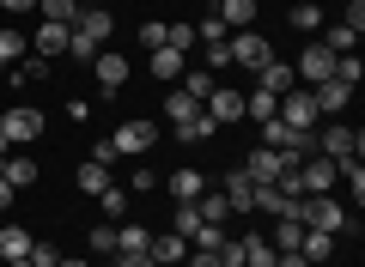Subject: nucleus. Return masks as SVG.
<instances>
[{
	"label": "nucleus",
	"mask_w": 365,
	"mask_h": 267,
	"mask_svg": "<svg viewBox=\"0 0 365 267\" xmlns=\"http://www.w3.org/2000/svg\"><path fill=\"white\" fill-rule=\"evenodd\" d=\"M37 134H43V110H31V103H19V110L0 115V152H6V146L37 140Z\"/></svg>",
	"instance_id": "f257e3e1"
},
{
	"label": "nucleus",
	"mask_w": 365,
	"mask_h": 267,
	"mask_svg": "<svg viewBox=\"0 0 365 267\" xmlns=\"http://www.w3.org/2000/svg\"><path fill=\"white\" fill-rule=\"evenodd\" d=\"M299 225L329 231V237H335V231L347 225V206H341V201H329V194H304V206H299Z\"/></svg>",
	"instance_id": "f03ea898"
},
{
	"label": "nucleus",
	"mask_w": 365,
	"mask_h": 267,
	"mask_svg": "<svg viewBox=\"0 0 365 267\" xmlns=\"http://www.w3.org/2000/svg\"><path fill=\"white\" fill-rule=\"evenodd\" d=\"M317 152L335 158V164H353V158L365 152V134L359 127H323V134H317Z\"/></svg>",
	"instance_id": "7ed1b4c3"
},
{
	"label": "nucleus",
	"mask_w": 365,
	"mask_h": 267,
	"mask_svg": "<svg viewBox=\"0 0 365 267\" xmlns=\"http://www.w3.org/2000/svg\"><path fill=\"white\" fill-rule=\"evenodd\" d=\"M153 140H158V122H122L116 134H110V146H116V158H140V152H153Z\"/></svg>",
	"instance_id": "20e7f679"
},
{
	"label": "nucleus",
	"mask_w": 365,
	"mask_h": 267,
	"mask_svg": "<svg viewBox=\"0 0 365 267\" xmlns=\"http://www.w3.org/2000/svg\"><path fill=\"white\" fill-rule=\"evenodd\" d=\"M292 164H299V158H292V152H274V146H262V140H256V152L244 158L250 182H280V177H287Z\"/></svg>",
	"instance_id": "39448f33"
},
{
	"label": "nucleus",
	"mask_w": 365,
	"mask_h": 267,
	"mask_svg": "<svg viewBox=\"0 0 365 267\" xmlns=\"http://www.w3.org/2000/svg\"><path fill=\"white\" fill-rule=\"evenodd\" d=\"M329 73H335V49H323V43H304L299 61H292V79H304V85H323Z\"/></svg>",
	"instance_id": "423d86ee"
},
{
	"label": "nucleus",
	"mask_w": 365,
	"mask_h": 267,
	"mask_svg": "<svg viewBox=\"0 0 365 267\" xmlns=\"http://www.w3.org/2000/svg\"><path fill=\"white\" fill-rule=\"evenodd\" d=\"M225 49H232V61H237V67H250V73H262V67L274 61L268 37H256V31H232V43H225Z\"/></svg>",
	"instance_id": "0eeeda50"
},
{
	"label": "nucleus",
	"mask_w": 365,
	"mask_h": 267,
	"mask_svg": "<svg viewBox=\"0 0 365 267\" xmlns=\"http://www.w3.org/2000/svg\"><path fill=\"white\" fill-rule=\"evenodd\" d=\"M274 115H280L287 127H299V134H317V103H311V91H304V85H292Z\"/></svg>",
	"instance_id": "6e6552de"
},
{
	"label": "nucleus",
	"mask_w": 365,
	"mask_h": 267,
	"mask_svg": "<svg viewBox=\"0 0 365 267\" xmlns=\"http://www.w3.org/2000/svg\"><path fill=\"white\" fill-rule=\"evenodd\" d=\"M91 73H98V91H104V98H116V91L128 85V55L98 49V55H91Z\"/></svg>",
	"instance_id": "1a4fd4ad"
},
{
	"label": "nucleus",
	"mask_w": 365,
	"mask_h": 267,
	"mask_svg": "<svg viewBox=\"0 0 365 267\" xmlns=\"http://www.w3.org/2000/svg\"><path fill=\"white\" fill-rule=\"evenodd\" d=\"M73 31L86 43H98V49H110V37H116V13H110V6H86V13L73 19Z\"/></svg>",
	"instance_id": "9d476101"
},
{
	"label": "nucleus",
	"mask_w": 365,
	"mask_h": 267,
	"mask_svg": "<svg viewBox=\"0 0 365 267\" xmlns=\"http://www.w3.org/2000/svg\"><path fill=\"white\" fill-rule=\"evenodd\" d=\"M67 37H73V25H49V19H43V25L31 31V55H43V61H61V55H67Z\"/></svg>",
	"instance_id": "9b49d317"
},
{
	"label": "nucleus",
	"mask_w": 365,
	"mask_h": 267,
	"mask_svg": "<svg viewBox=\"0 0 365 267\" xmlns=\"http://www.w3.org/2000/svg\"><path fill=\"white\" fill-rule=\"evenodd\" d=\"M329 189H335V158H323V152L304 158L299 164V194H329Z\"/></svg>",
	"instance_id": "f8f14e48"
},
{
	"label": "nucleus",
	"mask_w": 365,
	"mask_h": 267,
	"mask_svg": "<svg viewBox=\"0 0 365 267\" xmlns=\"http://www.w3.org/2000/svg\"><path fill=\"white\" fill-rule=\"evenodd\" d=\"M146 255H153V267H182V261H189V237H177V231H153Z\"/></svg>",
	"instance_id": "ddd939ff"
},
{
	"label": "nucleus",
	"mask_w": 365,
	"mask_h": 267,
	"mask_svg": "<svg viewBox=\"0 0 365 267\" xmlns=\"http://www.w3.org/2000/svg\"><path fill=\"white\" fill-rule=\"evenodd\" d=\"M207 115H213V127H225V122H244V91H232V85H213V91H207Z\"/></svg>",
	"instance_id": "4468645a"
},
{
	"label": "nucleus",
	"mask_w": 365,
	"mask_h": 267,
	"mask_svg": "<svg viewBox=\"0 0 365 267\" xmlns=\"http://www.w3.org/2000/svg\"><path fill=\"white\" fill-rule=\"evenodd\" d=\"M220 194H225L232 213H256V182H250V170H232V177L220 182Z\"/></svg>",
	"instance_id": "2eb2a0df"
},
{
	"label": "nucleus",
	"mask_w": 365,
	"mask_h": 267,
	"mask_svg": "<svg viewBox=\"0 0 365 267\" xmlns=\"http://www.w3.org/2000/svg\"><path fill=\"white\" fill-rule=\"evenodd\" d=\"M347 98H353V85H341V79H323V85H311L317 115H341V110H347Z\"/></svg>",
	"instance_id": "dca6fc26"
},
{
	"label": "nucleus",
	"mask_w": 365,
	"mask_h": 267,
	"mask_svg": "<svg viewBox=\"0 0 365 267\" xmlns=\"http://www.w3.org/2000/svg\"><path fill=\"white\" fill-rule=\"evenodd\" d=\"M256 85H262V91H274V98H287V91L299 85V79H292V61H268V67L256 73Z\"/></svg>",
	"instance_id": "f3484780"
},
{
	"label": "nucleus",
	"mask_w": 365,
	"mask_h": 267,
	"mask_svg": "<svg viewBox=\"0 0 365 267\" xmlns=\"http://www.w3.org/2000/svg\"><path fill=\"white\" fill-rule=\"evenodd\" d=\"M299 255H304L311 267H323L329 255H335V237H329V231H311V225H304V237H299Z\"/></svg>",
	"instance_id": "a211bd4d"
},
{
	"label": "nucleus",
	"mask_w": 365,
	"mask_h": 267,
	"mask_svg": "<svg viewBox=\"0 0 365 267\" xmlns=\"http://www.w3.org/2000/svg\"><path fill=\"white\" fill-rule=\"evenodd\" d=\"M31 243H37L31 231H19V225H0V261H25V255H31Z\"/></svg>",
	"instance_id": "6ab92c4d"
},
{
	"label": "nucleus",
	"mask_w": 365,
	"mask_h": 267,
	"mask_svg": "<svg viewBox=\"0 0 365 267\" xmlns=\"http://www.w3.org/2000/svg\"><path fill=\"white\" fill-rule=\"evenodd\" d=\"M213 134H220V127H213V115H207V110L189 115V122H177V140H182V146H201V140H213Z\"/></svg>",
	"instance_id": "aec40b11"
},
{
	"label": "nucleus",
	"mask_w": 365,
	"mask_h": 267,
	"mask_svg": "<svg viewBox=\"0 0 365 267\" xmlns=\"http://www.w3.org/2000/svg\"><path fill=\"white\" fill-rule=\"evenodd\" d=\"M165 189H170V201H195V194H201V189H207V177H201V170H189V164H182V170H177V177H170V182H165Z\"/></svg>",
	"instance_id": "412c9836"
},
{
	"label": "nucleus",
	"mask_w": 365,
	"mask_h": 267,
	"mask_svg": "<svg viewBox=\"0 0 365 267\" xmlns=\"http://www.w3.org/2000/svg\"><path fill=\"white\" fill-rule=\"evenodd\" d=\"M220 19H225V31H256V0H225Z\"/></svg>",
	"instance_id": "4be33fe9"
},
{
	"label": "nucleus",
	"mask_w": 365,
	"mask_h": 267,
	"mask_svg": "<svg viewBox=\"0 0 365 267\" xmlns=\"http://www.w3.org/2000/svg\"><path fill=\"white\" fill-rule=\"evenodd\" d=\"M79 194H91V201H98V194H104L110 189V164H91V158H86V164H79Z\"/></svg>",
	"instance_id": "5701e85b"
},
{
	"label": "nucleus",
	"mask_w": 365,
	"mask_h": 267,
	"mask_svg": "<svg viewBox=\"0 0 365 267\" xmlns=\"http://www.w3.org/2000/svg\"><path fill=\"white\" fill-rule=\"evenodd\" d=\"M195 213L207 219V225H225V219H232V206H225L220 189H201V194H195Z\"/></svg>",
	"instance_id": "b1692460"
},
{
	"label": "nucleus",
	"mask_w": 365,
	"mask_h": 267,
	"mask_svg": "<svg viewBox=\"0 0 365 267\" xmlns=\"http://www.w3.org/2000/svg\"><path fill=\"white\" fill-rule=\"evenodd\" d=\"M146 55H153V79H182V73H189V67H182V55L165 49V43H158V49H146Z\"/></svg>",
	"instance_id": "393cba45"
},
{
	"label": "nucleus",
	"mask_w": 365,
	"mask_h": 267,
	"mask_svg": "<svg viewBox=\"0 0 365 267\" xmlns=\"http://www.w3.org/2000/svg\"><path fill=\"white\" fill-rule=\"evenodd\" d=\"M31 55V37L25 31H0V67H19Z\"/></svg>",
	"instance_id": "a878e982"
},
{
	"label": "nucleus",
	"mask_w": 365,
	"mask_h": 267,
	"mask_svg": "<svg viewBox=\"0 0 365 267\" xmlns=\"http://www.w3.org/2000/svg\"><path fill=\"white\" fill-rule=\"evenodd\" d=\"M201 110H207V103H201L195 91H182V85L170 91V103H165V115H170V122H189V115H201Z\"/></svg>",
	"instance_id": "bb28decb"
},
{
	"label": "nucleus",
	"mask_w": 365,
	"mask_h": 267,
	"mask_svg": "<svg viewBox=\"0 0 365 267\" xmlns=\"http://www.w3.org/2000/svg\"><path fill=\"white\" fill-rule=\"evenodd\" d=\"M153 243V225H134V219H116V249H146Z\"/></svg>",
	"instance_id": "cd10ccee"
},
{
	"label": "nucleus",
	"mask_w": 365,
	"mask_h": 267,
	"mask_svg": "<svg viewBox=\"0 0 365 267\" xmlns=\"http://www.w3.org/2000/svg\"><path fill=\"white\" fill-rule=\"evenodd\" d=\"M37 13L49 19V25H73V19L86 13V6H79V0H37Z\"/></svg>",
	"instance_id": "c85d7f7f"
},
{
	"label": "nucleus",
	"mask_w": 365,
	"mask_h": 267,
	"mask_svg": "<svg viewBox=\"0 0 365 267\" xmlns=\"http://www.w3.org/2000/svg\"><path fill=\"white\" fill-rule=\"evenodd\" d=\"M201 225H207V219L195 213V201H177V213H170V231H177V237H195Z\"/></svg>",
	"instance_id": "c756f323"
},
{
	"label": "nucleus",
	"mask_w": 365,
	"mask_h": 267,
	"mask_svg": "<svg viewBox=\"0 0 365 267\" xmlns=\"http://www.w3.org/2000/svg\"><path fill=\"white\" fill-rule=\"evenodd\" d=\"M274 110H280V98H274V91H262V85L244 98V115H250V122H268Z\"/></svg>",
	"instance_id": "7c9ffc66"
},
{
	"label": "nucleus",
	"mask_w": 365,
	"mask_h": 267,
	"mask_svg": "<svg viewBox=\"0 0 365 267\" xmlns=\"http://www.w3.org/2000/svg\"><path fill=\"white\" fill-rule=\"evenodd\" d=\"M280 255H274V243L268 237H244V267H274Z\"/></svg>",
	"instance_id": "2f4dec72"
},
{
	"label": "nucleus",
	"mask_w": 365,
	"mask_h": 267,
	"mask_svg": "<svg viewBox=\"0 0 365 267\" xmlns=\"http://www.w3.org/2000/svg\"><path fill=\"white\" fill-rule=\"evenodd\" d=\"M299 237H304V225H299V219H274V255H280V249H299Z\"/></svg>",
	"instance_id": "473e14b6"
},
{
	"label": "nucleus",
	"mask_w": 365,
	"mask_h": 267,
	"mask_svg": "<svg viewBox=\"0 0 365 267\" xmlns=\"http://www.w3.org/2000/svg\"><path fill=\"white\" fill-rule=\"evenodd\" d=\"M6 182L13 189H31L37 182V158H6Z\"/></svg>",
	"instance_id": "72a5a7b5"
},
{
	"label": "nucleus",
	"mask_w": 365,
	"mask_h": 267,
	"mask_svg": "<svg viewBox=\"0 0 365 267\" xmlns=\"http://www.w3.org/2000/svg\"><path fill=\"white\" fill-rule=\"evenodd\" d=\"M287 19H292V31H323V6H311V0H299Z\"/></svg>",
	"instance_id": "f704fd0d"
},
{
	"label": "nucleus",
	"mask_w": 365,
	"mask_h": 267,
	"mask_svg": "<svg viewBox=\"0 0 365 267\" xmlns=\"http://www.w3.org/2000/svg\"><path fill=\"white\" fill-rule=\"evenodd\" d=\"M98 206H104V219H128V189H116V182H110V189L98 194Z\"/></svg>",
	"instance_id": "c9c22d12"
},
{
	"label": "nucleus",
	"mask_w": 365,
	"mask_h": 267,
	"mask_svg": "<svg viewBox=\"0 0 365 267\" xmlns=\"http://www.w3.org/2000/svg\"><path fill=\"white\" fill-rule=\"evenodd\" d=\"M317 43H323V49H335V55H353V43H359V37H353L347 25H329V31H323Z\"/></svg>",
	"instance_id": "e433bc0d"
},
{
	"label": "nucleus",
	"mask_w": 365,
	"mask_h": 267,
	"mask_svg": "<svg viewBox=\"0 0 365 267\" xmlns=\"http://www.w3.org/2000/svg\"><path fill=\"white\" fill-rule=\"evenodd\" d=\"M86 249H91V255H116V231H110V219H104L98 231H86Z\"/></svg>",
	"instance_id": "4c0bfd02"
},
{
	"label": "nucleus",
	"mask_w": 365,
	"mask_h": 267,
	"mask_svg": "<svg viewBox=\"0 0 365 267\" xmlns=\"http://www.w3.org/2000/svg\"><path fill=\"white\" fill-rule=\"evenodd\" d=\"M165 49L189 55V49H195V25H165Z\"/></svg>",
	"instance_id": "58836bf2"
},
{
	"label": "nucleus",
	"mask_w": 365,
	"mask_h": 267,
	"mask_svg": "<svg viewBox=\"0 0 365 267\" xmlns=\"http://www.w3.org/2000/svg\"><path fill=\"white\" fill-rule=\"evenodd\" d=\"M359 73H365L359 55H335V73H329V79H341V85H359Z\"/></svg>",
	"instance_id": "ea45409f"
},
{
	"label": "nucleus",
	"mask_w": 365,
	"mask_h": 267,
	"mask_svg": "<svg viewBox=\"0 0 365 267\" xmlns=\"http://www.w3.org/2000/svg\"><path fill=\"white\" fill-rule=\"evenodd\" d=\"M19 79H25V85H43V79H49V61H43V55H25V61H19Z\"/></svg>",
	"instance_id": "a19ab883"
},
{
	"label": "nucleus",
	"mask_w": 365,
	"mask_h": 267,
	"mask_svg": "<svg viewBox=\"0 0 365 267\" xmlns=\"http://www.w3.org/2000/svg\"><path fill=\"white\" fill-rule=\"evenodd\" d=\"M225 37H232V31H225V19H220V13L195 25V43H225Z\"/></svg>",
	"instance_id": "79ce46f5"
},
{
	"label": "nucleus",
	"mask_w": 365,
	"mask_h": 267,
	"mask_svg": "<svg viewBox=\"0 0 365 267\" xmlns=\"http://www.w3.org/2000/svg\"><path fill=\"white\" fill-rule=\"evenodd\" d=\"M213 255H220V267H244V237H225Z\"/></svg>",
	"instance_id": "37998d69"
},
{
	"label": "nucleus",
	"mask_w": 365,
	"mask_h": 267,
	"mask_svg": "<svg viewBox=\"0 0 365 267\" xmlns=\"http://www.w3.org/2000/svg\"><path fill=\"white\" fill-rule=\"evenodd\" d=\"M232 43V37H225ZM225 43H207V73H220V67H232V49H225Z\"/></svg>",
	"instance_id": "c03bdc74"
},
{
	"label": "nucleus",
	"mask_w": 365,
	"mask_h": 267,
	"mask_svg": "<svg viewBox=\"0 0 365 267\" xmlns=\"http://www.w3.org/2000/svg\"><path fill=\"white\" fill-rule=\"evenodd\" d=\"M341 25H347L353 37H359V31H365V0H347V19H341Z\"/></svg>",
	"instance_id": "a18cd8bd"
},
{
	"label": "nucleus",
	"mask_w": 365,
	"mask_h": 267,
	"mask_svg": "<svg viewBox=\"0 0 365 267\" xmlns=\"http://www.w3.org/2000/svg\"><path fill=\"white\" fill-rule=\"evenodd\" d=\"M182 91H195V98L207 103V91H213V79H207V73H182Z\"/></svg>",
	"instance_id": "49530a36"
},
{
	"label": "nucleus",
	"mask_w": 365,
	"mask_h": 267,
	"mask_svg": "<svg viewBox=\"0 0 365 267\" xmlns=\"http://www.w3.org/2000/svg\"><path fill=\"white\" fill-rule=\"evenodd\" d=\"M116 267H153V255L146 249H116Z\"/></svg>",
	"instance_id": "de8ad7c7"
},
{
	"label": "nucleus",
	"mask_w": 365,
	"mask_h": 267,
	"mask_svg": "<svg viewBox=\"0 0 365 267\" xmlns=\"http://www.w3.org/2000/svg\"><path fill=\"white\" fill-rule=\"evenodd\" d=\"M31 261H37V267H55L61 255H55V243H31Z\"/></svg>",
	"instance_id": "09e8293b"
},
{
	"label": "nucleus",
	"mask_w": 365,
	"mask_h": 267,
	"mask_svg": "<svg viewBox=\"0 0 365 267\" xmlns=\"http://www.w3.org/2000/svg\"><path fill=\"white\" fill-rule=\"evenodd\" d=\"M128 189H134V194H146V189H158V177H153V170H134V177H128Z\"/></svg>",
	"instance_id": "8fccbe9b"
},
{
	"label": "nucleus",
	"mask_w": 365,
	"mask_h": 267,
	"mask_svg": "<svg viewBox=\"0 0 365 267\" xmlns=\"http://www.w3.org/2000/svg\"><path fill=\"white\" fill-rule=\"evenodd\" d=\"M140 43H146V49H158V43H165V25H158V19H153V25H140Z\"/></svg>",
	"instance_id": "3c124183"
},
{
	"label": "nucleus",
	"mask_w": 365,
	"mask_h": 267,
	"mask_svg": "<svg viewBox=\"0 0 365 267\" xmlns=\"http://www.w3.org/2000/svg\"><path fill=\"white\" fill-rule=\"evenodd\" d=\"M0 6H6V13L19 19V13H31V6H37V0H0Z\"/></svg>",
	"instance_id": "603ef678"
},
{
	"label": "nucleus",
	"mask_w": 365,
	"mask_h": 267,
	"mask_svg": "<svg viewBox=\"0 0 365 267\" xmlns=\"http://www.w3.org/2000/svg\"><path fill=\"white\" fill-rule=\"evenodd\" d=\"M13 194H19L13 182H0V213H6V206H13Z\"/></svg>",
	"instance_id": "864d4df0"
},
{
	"label": "nucleus",
	"mask_w": 365,
	"mask_h": 267,
	"mask_svg": "<svg viewBox=\"0 0 365 267\" xmlns=\"http://www.w3.org/2000/svg\"><path fill=\"white\" fill-rule=\"evenodd\" d=\"M6 267H37V261H31V255H25V261H6Z\"/></svg>",
	"instance_id": "5fc2aeb1"
},
{
	"label": "nucleus",
	"mask_w": 365,
	"mask_h": 267,
	"mask_svg": "<svg viewBox=\"0 0 365 267\" xmlns=\"http://www.w3.org/2000/svg\"><path fill=\"white\" fill-rule=\"evenodd\" d=\"M79 6H110V0H79Z\"/></svg>",
	"instance_id": "6e6d98bb"
},
{
	"label": "nucleus",
	"mask_w": 365,
	"mask_h": 267,
	"mask_svg": "<svg viewBox=\"0 0 365 267\" xmlns=\"http://www.w3.org/2000/svg\"><path fill=\"white\" fill-rule=\"evenodd\" d=\"M55 267H86V261H55Z\"/></svg>",
	"instance_id": "4d7b16f0"
}]
</instances>
